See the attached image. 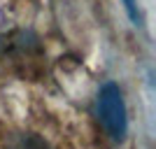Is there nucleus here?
<instances>
[{"instance_id":"nucleus-2","label":"nucleus","mask_w":156,"mask_h":149,"mask_svg":"<svg viewBox=\"0 0 156 149\" xmlns=\"http://www.w3.org/2000/svg\"><path fill=\"white\" fill-rule=\"evenodd\" d=\"M12 149H51V147L40 135H21L19 140L12 144Z\"/></svg>"},{"instance_id":"nucleus-1","label":"nucleus","mask_w":156,"mask_h":149,"mask_svg":"<svg viewBox=\"0 0 156 149\" xmlns=\"http://www.w3.org/2000/svg\"><path fill=\"white\" fill-rule=\"evenodd\" d=\"M98 117L112 142H124L128 133L124 93L114 82H105L98 91Z\"/></svg>"},{"instance_id":"nucleus-3","label":"nucleus","mask_w":156,"mask_h":149,"mask_svg":"<svg viewBox=\"0 0 156 149\" xmlns=\"http://www.w3.org/2000/svg\"><path fill=\"white\" fill-rule=\"evenodd\" d=\"M121 2H124L130 21H133L135 26H142V16H140V12H137V2H135V0H121Z\"/></svg>"}]
</instances>
